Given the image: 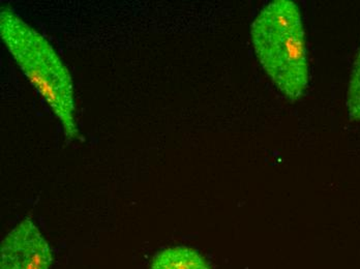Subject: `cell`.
Segmentation results:
<instances>
[{"mask_svg": "<svg viewBox=\"0 0 360 269\" xmlns=\"http://www.w3.org/2000/svg\"><path fill=\"white\" fill-rule=\"evenodd\" d=\"M0 36L24 75L58 118L67 139H80L72 77L49 41L8 8L0 12Z\"/></svg>", "mask_w": 360, "mask_h": 269, "instance_id": "6da1fadb", "label": "cell"}, {"mask_svg": "<svg viewBox=\"0 0 360 269\" xmlns=\"http://www.w3.org/2000/svg\"><path fill=\"white\" fill-rule=\"evenodd\" d=\"M252 47L267 75L289 100L304 96L309 84L306 32L295 2L267 4L251 27Z\"/></svg>", "mask_w": 360, "mask_h": 269, "instance_id": "7a4b0ae2", "label": "cell"}, {"mask_svg": "<svg viewBox=\"0 0 360 269\" xmlns=\"http://www.w3.org/2000/svg\"><path fill=\"white\" fill-rule=\"evenodd\" d=\"M53 256L32 218H26L4 237L0 269H50Z\"/></svg>", "mask_w": 360, "mask_h": 269, "instance_id": "3957f363", "label": "cell"}, {"mask_svg": "<svg viewBox=\"0 0 360 269\" xmlns=\"http://www.w3.org/2000/svg\"><path fill=\"white\" fill-rule=\"evenodd\" d=\"M150 269H212L205 258L194 249L173 247L165 249L151 262Z\"/></svg>", "mask_w": 360, "mask_h": 269, "instance_id": "277c9868", "label": "cell"}, {"mask_svg": "<svg viewBox=\"0 0 360 269\" xmlns=\"http://www.w3.org/2000/svg\"><path fill=\"white\" fill-rule=\"evenodd\" d=\"M346 104L349 118L360 120V47L351 72Z\"/></svg>", "mask_w": 360, "mask_h": 269, "instance_id": "5b68a950", "label": "cell"}]
</instances>
